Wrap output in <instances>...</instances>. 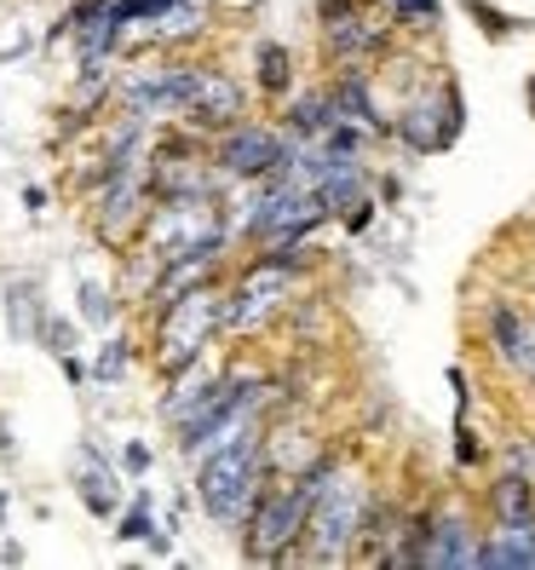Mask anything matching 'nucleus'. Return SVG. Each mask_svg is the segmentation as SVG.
Listing matches in <instances>:
<instances>
[{
  "label": "nucleus",
  "mask_w": 535,
  "mask_h": 570,
  "mask_svg": "<svg viewBox=\"0 0 535 570\" xmlns=\"http://www.w3.org/2000/svg\"><path fill=\"white\" fill-rule=\"evenodd\" d=\"M340 121V110H334V98H328V87L317 92H299L294 105L283 110V127H288V139H323V132Z\"/></svg>",
  "instance_id": "15"
},
{
  "label": "nucleus",
  "mask_w": 535,
  "mask_h": 570,
  "mask_svg": "<svg viewBox=\"0 0 535 570\" xmlns=\"http://www.w3.org/2000/svg\"><path fill=\"white\" fill-rule=\"evenodd\" d=\"M63 381H70V386H87V363H81L76 352H63Z\"/></svg>",
  "instance_id": "27"
},
{
  "label": "nucleus",
  "mask_w": 535,
  "mask_h": 570,
  "mask_svg": "<svg viewBox=\"0 0 535 570\" xmlns=\"http://www.w3.org/2000/svg\"><path fill=\"white\" fill-rule=\"evenodd\" d=\"M214 381H219V368L208 363V352H202V357H190V363H179V368H167L161 421H185V415H190V410L214 392Z\"/></svg>",
  "instance_id": "13"
},
{
  "label": "nucleus",
  "mask_w": 535,
  "mask_h": 570,
  "mask_svg": "<svg viewBox=\"0 0 535 570\" xmlns=\"http://www.w3.org/2000/svg\"><path fill=\"white\" fill-rule=\"evenodd\" d=\"M466 12H473L489 36H513V18L507 12H495V7H484V0H466Z\"/></svg>",
  "instance_id": "25"
},
{
  "label": "nucleus",
  "mask_w": 535,
  "mask_h": 570,
  "mask_svg": "<svg viewBox=\"0 0 535 570\" xmlns=\"http://www.w3.org/2000/svg\"><path fill=\"white\" fill-rule=\"evenodd\" d=\"M271 484V466H265V426L259 415H248L242 426H230L225 439L196 461V501L202 513L225 530H242L259 490Z\"/></svg>",
  "instance_id": "1"
},
{
  "label": "nucleus",
  "mask_w": 535,
  "mask_h": 570,
  "mask_svg": "<svg viewBox=\"0 0 535 570\" xmlns=\"http://www.w3.org/2000/svg\"><path fill=\"white\" fill-rule=\"evenodd\" d=\"M478 535H484V530H473V519H466L460 508L432 513L420 570H473V564H478Z\"/></svg>",
  "instance_id": "11"
},
{
  "label": "nucleus",
  "mask_w": 535,
  "mask_h": 570,
  "mask_svg": "<svg viewBox=\"0 0 535 570\" xmlns=\"http://www.w3.org/2000/svg\"><path fill=\"white\" fill-rule=\"evenodd\" d=\"M489 346H495V357L507 368H518V375L535 381V328L507 306V299H495V306H489Z\"/></svg>",
  "instance_id": "12"
},
{
  "label": "nucleus",
  "mask_w": 535,
  "mask_h": 570,
  "mask_svg": "<svg viewBox=\"0 0 535 570\" xmlns=\"http://www.w3.org/2000/svg\"><path fill=\"white\" fill-rule=\"evenodd\" d=\"M288 288H294L288 265L254 259L248 272L237 277V288L219 294V334H254V328H265V323L288 306Z\"/></svg>",
  "instance_id": "7"
},
{
  "label": "nucleus",
  "mask_w": 535,
  "mask_h": 570,
  "mask_svg": "<svg viewBox=\"0 0 535 570\" xmlns=\"http://www.w3.org/2000/svg\"><path fill=\"white\" fill-rule=\"evenodd\" d=\"M306 519H311V490L299 484L294 473L277 479L259 490L254 501V513L248 524L237 530L242 535V559L248 564H294V548H299V535H306Z\"/></svg>",
  "instance_id": "4"
},
{
  "label": "nucleus",
  "mask_w": 535,
  "mask_h": 570,
  "mask_svg": "<svg viewBox=\"0 0 535 570\" xmlns=\"http://www.w3.org/2000/svg\"><path fill=\"white\" fill-rule=\"evenodd\" d=\"M489 513H495V519L535 513V479H529V473H501V479L489 484Z\"/></svg>",
  "instance_id": "18"
},
{
  "label": "nucleus",
  "mask_w": 535,
  "mask_h": 570,
  "mask_svg": "<svg viewBox=\"0 0 535 570\" xmlns=\"http://www.w3.org/2000/svg\"><path fill=\"white\" fill-rule=\"evenodd\" d=\"M36 334H41V341H47L52 352H76V328L63 323V317H41V328H36Z\"/></svg>",
  "instance_id": "24"
},
{
  "label": "nucleus",
  "mask_w": 535,
  "mask_h": 570,
  "mask_svg": "<svg viewBox=\"0 0 535 570\" xmlns=\"http://www.w3.org/2000/svg\"><path fill=\"white\" fill-rule=\"evenodd\" d=\"M392 18L397 23H415V29H432V23L444 18V7H438V0H392Z\"/></svg>",
  "instance_id": "22"
},
{
  "label": "nucleus",
  "mask_w": 535,
  "mask_h": 570,
  "mask_svg": "<svg viewBox=\"0 0 535 570\" xmlns=\"http://www.w3.org/2000/svg\"><path fill=\"white\" fill-rule=\"evenodd\" d=\"M363 513H369V484H363L351 466L340 461V466H334V479L323 484V495L311 501V519H306V535H299L294 559L299 564H346L357 553Z\"/></svg>",
  "instance_id": "2"
},
{
  "label": "nucleus",
  "mask_w": 535,
  "mask_h": 570,
  "mask_svg": "<svg viewBox=\"0 0 535 570\" xmlns=\"http://www.w3.org/2000/svg\"><path fill=\"white\" fill-rule=\"evenodd\" d=\"M328 219V208H323V196L317 190H306V185H294V179H265V190L248 203V214H242V230L265 248V243H288V237H311V230Z\"/></svg>",
  "instance_id": "5"
},
{
  "label": "nucleus",
  "mask_w": 535,
  "mask_h": 570,
  "mask_svg": "<svg viewBox=\"0 0 535 570\" xmlns=\"http://www.w3.org/2000/svg\"><path fill=\"white\" fill-rule=\"evenodd\" d=\"M76 317L87 323V328H110L116 323V299H110V288L105 283H76Z\"/></svg>",
  "instance_id": "20"
},
{
  "label": "nucleus",
  "mask_w": 535,
  "mask_h": 570,
  "mask_svg": "<svg viewBox=\"0 0 535 570\" xmlns=\"http://www.w3.org/2000/svg\"><path fill=\"white\" fill-rule=\"evenodd\" d=\"M23 208L41 214V208H47V190H41V185H23Z\"/></svg>",
  "instance_id": "28"
},
{
  "label": "nucleus",
  "mask_w": 535,
  "mask_h": 570,
  "mask_svg": "<svg viewBox=\"0 0 535 570\" xmlns=\"http://www.w3.org/2000/svg\"><path fill=\"white\" fill-rule=\"evenodd\" d=\"M317 18H323V47L340 70H363V63L386 47V23L369 18L357 0H323Z\"/></svg>",
  "instance_id": "9"
},
{
  "label": "nucleus",
  "mask_w": 535,
  "mask_h": 570,
  "mask_svg": "<svg viewBox=\"0 0 535 570\" xmlns=\"http://www.w3.org/2000/svg\"><path fill=\"white\" fill-rule=\"evenodd\" d=\"M242 116H248V87L230 76V70L202 63V70H196V92H190V105H185V121L196 132H219V127L242 121Z\"/></svg>",
  "instance_id": "10"
},
{
  "label": "nucleus",
  "mask_w": 535,
  "mask_h": 570,
  "mask_svg": "<svg viewBox=\"0 0 535 570\" xmlns=\"http://www.w3.org/2000/svg\"><path fill=\"white\" fill-rule=\"evenodd\" d=\"M478 455H484L478 439H473V432H466V421H460V426H455V461H460V466H473Z\"/></svg>",
  "instance_id": "26"
},
{
  "label": "nucleus",
  "mask_w": 535,
  "mask_h": 570,
  "mask_svg": "<svg viewBox=\"0 0 535 570\" xmlns=\"http://www.w3.org/2000/svg\"><path fill=\"white\" fill-rule=\"evenodd\" d=\"M254 81H259V92L283 98V92L294 87V52H288L283 41H265V47L254 52Z\"/></svg>",
  "instance_id": "17"
},
{
  "label": "nucleus",
  "mask_w": 535,
  "mask_h": 570,
  "mask_svg": "<svg viewBox=\"0 0 535 570\" xmlns=\"http://www.w3.org/2000/svg\"><path fill=\"white\" fill-rule=\"evenodd\" d=\"M334 98V110H340V121H357V127H369V132H386V116L375 105V92L369 81H363V70H340V81L328 87Z\"/></svg>",
  "instance_id": "14"
},
{
  "label": "nucleus",
  "mask_w": 535,
  "mask_h": 570,
  "mask_svg": "<svg viewBox=\"0 0 535 570\" xmlns=\"http://www.w3.org/2000/svg\"><path fill=\"white\" fill-rule=\"evenodd\" d=\"M283 145H288V132H277V127L230 121V127L214 132L208 161L219 167L225 179H271V174H277V161H283Z\"/></svg>",
  "instance_id": "8"
},
{
  "label": "nucleus",
  "mask_w": 535,
  "mask_h": 570,
  "mask_svg": "<svg viewBox=\"0 0 535 570\" xmlns=\"http://www.w3.org/2000/svg\"><path fill=\"white\" fill-rule=\"evenodd\" d=\"M81 501H87V513H98V519H110L121 508V484H116V473L105 466V455H98L92 444L81 450Z\"/></svg>",
  "instance_id": "16"
},
{
  "label": "nucleus",
  "mask_w": 535,
  "mask_h": 570,
  "mask_svg": "<svg viewBox=\"0 0 535 570\" xmlns=\"http://www.w3.org/2000/svg\"><path fill=\"white\" fill-rule=\"evenodd\" d=\"M156 535V519H150V495H139L132 508L116 519V542H150Z\"/></svg>",
  "instance_id": "21"
},
{
  "label": "nucleus",
  "mask_w": 535,
  "mask_h": 570,
  "mask_svg": "<svg viewBox=\"0 0 535 570\" xmlns=\"http://www.w3.org/2000/svg\"><path fill=\"white\" fill-rule=\"evenodd\" d=\"M529 98H535V87H529Z\"/></svg>",
  "instance_id": "29"
},
{
  "label": "nucleus",
  "mask_w": 535,
  "mask_h": 570,
  "mask_svg": "<svg viewBox=\"0 0 535 570\" xmlns=\"http://www.w3.org/2000/svg\"><path fill=\"white\" fill-rule=\"evenodd\" d=\"M132 363H139V352H132V341H121V334H116V341H105V352L87 363V381H98V386H121Z\"/></svg>",
  "instance_id": "19"
},
{
  "label": "nucleus",
  "mask_w": 535,
  "mask_h": 570,
  "mask_svg": "<svg viewBox=\"0 0 535 570\" xmlns=\"http://www.w3.org/2000/svg\"><path fill=\"white\" fill-rule=\"evenodd\" d=\"M150 461H156V455H150V444H145V439H127V444H121V473L145 479V473H150Z\"/></svg>",
  "instance_id": "23"
},
{
  "label": "nucleus",
  "mask_w": 535,
  "mask_h": 570,
  "mask_svg": "<svg viewBox=\"0 0 535 570\" xmlns=\"http://www.w3.org/2000/svg\"><path fill=\"white\" fill-rule=\"evenodd\" d=\"M214 341H219V294H214V283L174 299L167 312H156V363L161 368H179L190 357H202Z\"/></svg>",
  "instance_id": "6"
},
{
  "label": "nucleus",
  "mask_w": 535,
  "mask_h": 570,
  "mask_svg": "<svg viewBox=\"0 0 535 570\" xmlns=\"http://www.w3.org/2000/svg\"><path fill=\"white\" fill-rule=\"evenodd\" d=\"M265 397H271V381H265L259 368H219L214 392H208L185 421H174V426H179V455H185V461H202L230 426H242L248 415H259Z\"/></svg>",
  "instance_id": "3"
}]
</instances>
